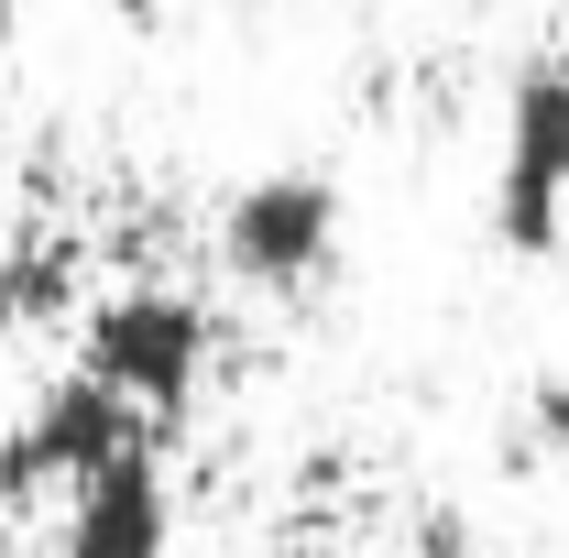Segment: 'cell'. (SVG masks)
<instances>
[{
  "label": "cell",
  "mask_w": 569,
  "mask_h": 558,
  "mask_svg": "<svg viewBox=\"0 0 569 558\" xmlns=\"http://www.w3.org/2000/svg\"><path fill=\"white\" fill-rule=\"evenodd\" d=\"M219 318L187 285H110L99 307H77V372H99L142 427H176L209 383Z\"/></svg>",
  "instance_id": "obj_1"
},
{
  "label": "cell",
  "mask_w": 569,
  "mask_h": 558,
  "mask_svg": "<svg viewBox=\"0 0 569 558\" xmlns=\"http://www.w3.org/2000/svg\"><path fill=\"white\" fill-rule=\"evenodd\" d=\"M493 241L515 263H548L569 241V56L503 88V153H493Z\"/></svg>",
  "instance_id": "obj_2"
},
{
  "label": "cell",
  "mask_w": 569,
  "mask_h": 558,
  "mask_svg": "<svg viewBox=\"0 0 569 558\" xmlns=\"http://www.w3.org/2000/svg\"><path fill=\"white\" fill-rule=\"evenodd\" d=\"M219 263H230V285H252V296H307V285L340 263V187L318 165L252 176L219 209Z\"/></svg>",
  "instance_id": "obj_3"
},
{
  "label": "cell",
  "mask_w": 569,
  "mask_h": 558,
  "mask_svg": "<svg viewBox=\"0 0 569 558\" xmlns=\"http://www.w3.org/2000/svg\"><path fill=\"white\" fill-rule=\"evenodd\" d=\"M132 438H153V427H142L99 372H56V383L33 395V417L0 438V504L22 515V504H44L56 482H88V471L121 460Z\"/></svg>",
  "instance_id": "obj_4"
},
{
  "label": "cell",
  "mask_w": 569,
  "mask_h": 558,
  "mask_svg": "<svg viewBox=\"0 0 569 558\" xmlns=\"http://www.w3.org/2000/svg\"><path fill=\"white\" fill-rule=\"evenodd\" d=\"M67 537L56 558H176V482L153 460V438H132L121 460H99L88 482H67Z\"/></svg>",
  "instance_id": "obj_5"
},
{
  "label": "cell",
  "mask_w": 569,
  "mask_h": 558,
  "mask_svg": "<svg viewBox=\"0 0 569 558\" xmlns=\"http://www.w3.org/2000/svg\"><path fill=\"white\" fill-rule=\"evenodd\" d=\"M56 318H77V241L11 230V252H0V329H56Z\"/></svg>",
  "instance_id": "obj_6"
},
{
  "label": "cell",
  "mask_w": 569,
  "mask_h": 558,
  "mask_svg": "<svg viewBox=\"0 0 569 558\" xmlns=\"http://www.w3.org/2000/svg\"><path fill=\"white\" fill-rule=\"evenodd\" d=\"M537 449H569V383H559V372H548V383H537V395H526V438H515V449H503V460H515V471H526V460H537Z\"/></svg>",
  "instance_id": "obj_7"
},
{
  "label": "cell",
  "mask_w": 569,
  "mask_h": 558,
  "mask_svg": "<svg viewBox=\"0 0 569 558\" xmlns=\"http://www.w3.org/2000/svg\"><path fill=\"white\" fill-rule=\"evenodd\" d=\"M417 558H482V526L449 515V504H427V515H417Z\"/></svg>",
  "instance_id": "obj_8"
},
{
  "label": "cell",
  "mask_w": 569,
  "mask_h": 558,
  "mask_svg": "<svg viewBox=\"0 0 569 558\" xmlns=\"http://www.w3.org/2000/svg\"><path fill=\"white\" fill-rule=\"evenodd\" d=\"M11 44H22V0H0V67H11Z\"/></svg>",
  "instance_id": "obj_9"
},
{
  "label": "cell",
  "mask_w": 569,
  "mask_h": 558,
  "mask_svg": "<svg viewBox=\"0 0 569 558\" xmlns=\"http://www.w3.org/2000/svg\"><path fill=\"white\" fill-rule=\"evenodd\" d=\"M284 558H307V548H284Z\"/></svg>",
  "instance_id": "obj_10"
}]
</instances>
